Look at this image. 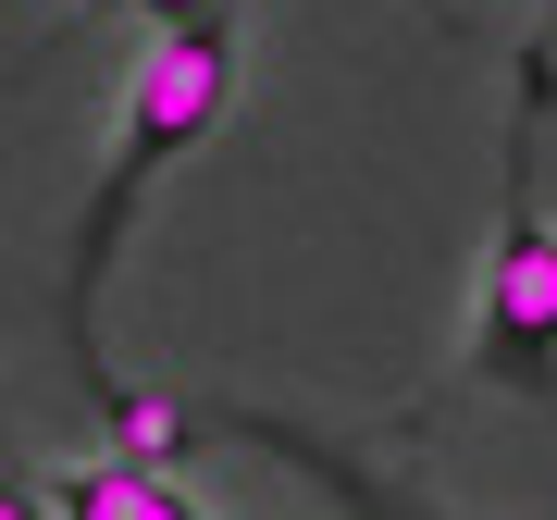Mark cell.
Returning a JSON list of instances; mask_svg holds the SVG:
<instances>
[{
    "mask_svg": "<svg viewBox=\"0 0 557 520\" xmlns=\"http://www.w3.org/2000/svg\"><path fill=\"white\" fill-rule=\"evenodd\" d=\"M223 112H236V25H223V13L161 25V38L137 50V75H124L100 199H87V223H75V260H62V298H75L62 322H75V347L100 335V273H112V248H124V223H137V199H149V186L211 137Z\"/></svg>",
    "mask_w": 557,
    "mask_h": 520,
    "instance_id": "obj_1",
    "label": "cell"
},
{
    "mask_svg": "<svg viewBox=\"0 0 557 520\" xmlns=\"http://www.w3.org/2000/svg\"><path fill=\"white\" fill-rule=\"evenodd\" d=\"M471 360L496 384H557V223L520 199L496 260H483V298H471Z\"/></svg>",
    "mask_w": 557,
    "mask_h": 520,
    "instance_id": "obj_2",
    "label": "cell"
},
{
    "mask_svg": "<svg viewBox=\"0 0 557 520\" xmlns=\"http://www.w3.org/2000/svg\"><path fill=\"white\" fill-rule=\"evenodd\" d=\"M50 508H62V520H211L161 459H87V471L50 483Z\"/></svg>",
    "mask_w": 557,
    "mask_h": 520,
    "instance_id": "obj_3",
    "label": "cell"
},
{
    "mask_svg": "<svg viewBox=\"0 0 557 520\" xmlns=\"http://www.w3.org/2000/svg\"><path fill=\"white\" fill-rule=\"evenodd\" d=\"M112 409H124V446H112V459H174V446H186V421L161 409V397H112Z\"/></svg>",
    "mask_w": 557,
    "mask_h": 520,
    "instance_id": "obj_4",
    "label": "cell"
},
{
    "mask_svg": "<svg viewBox=\"0 0 557 520\" xmlns=\"http://www.w3.org/2000/svg\"><path fill=\"white\" fill-rule=\"evenodd\" d=\"M0 520H62L50 496H25V483H0Z\"/></svg>",
    "mask_w": 557,
    "mask_h": 520,
    "instance_id": "obj_5",
    "label": "cell"
}]
</instances>
